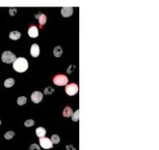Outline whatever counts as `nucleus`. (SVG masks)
Wrapping results in <instances>:
<instances>
[{
  "label": "nucleus",
  "mask_w": 159,
  "mask_h": 150,
  "mask_svg": "<svg viewBox=\"0 0 159 150\" xmlns=\"http://www.w3.org/2000/svg\"><path fill=\"white\" fill-rule=\"evenodd\" d=\"M4 87L6 88H11L13 87V86L15 85V80L13 79V78H9V79H6L5 81H4Z\"/></svg>",
  "instance_id": "nucleus-14"
},
{
  "label": "nucleus",
  "mask_w": 159,
  "mask_h": 150,
  "mask_svg": "<svg viewBox=\"0 0 159 150\" xmlns=\"http://www.w3.org/2000/svg\"><path fill=\"white\" fill-rule=\"evenodd\" d=\"M0 124H1V120H0Z\"/></svg>",
  "instance_id": "nucleus-26"
},
{
  "label": "nucleus",
  "mask_w": 159,
  "mask_h": 150,
  "mask_svg": "<svg viewBox=\"0 0 159 150\" xmlns=\"http://www.w3.org/2000/svg\"><path fill=\"white\" fill-rule=\"evenodd\" d=\"M35 18H37V20H39V22H40V26H44L45 25V23L47 22V17H46L44 14H41V13L35 14Z\"/></svg>",
  "instance_id": "nucleus-10"
},
{
  "label": "nucleus",
  "mask_w": 159,
  "mask_h": 150,
  "mask_svg": "<svg viewBox=\"0 0 159 150\" xmlns=\"http://www.w3.org/2000/svg\"><path fill=\"white\" fill-rule=\"evenodd\" d=\"M14 136H15L14 131H6L5 135H4V138H5L6 140H11Z\"/></svg>",
  "instance_id": "nucleus-19"
},
{
  "label": "nucleus",
  "mask_w": 159,
  "mask_h": 150,
  "mask_svg": "<svg viewBox=\"0 0 159 150\" xmlns=\"http://www.w3.org/2000/svg\"><path fill=\"white\" fill-rule=\"evenodd\" d=\"M53 54H54V56H55V57H60V56H61V55H63V49H61V47H59V46L55 47V48H54Z\"/></svg>",
  "instance_id": "nucleus-15"
},
{
  "label": "nucleus",
  "mask_w": 159,
  "mask_h": 150,
  "mask_svg": "<svg viewBox=\"0 0 159 150\" xmlns=\"http://www.w3.org/2000/svg\"><path fill=\"white\" fill-rule=\"evenodd\" d=\"M16 59H17L16 55L14 53H11V51L3 52V54L1 55V60L4 63H14Z\"/></svg>",
  "instance_id": "nucleus-2"
},
{
  "label": "nucleus",
  "mask_w": 159,
  "mask_h": 150,
  "mask_svg": "<svg viewBox=\"0 0 159 150\" xmlns=\"http://www.w3.org/2000/svg\"><path fill=\"white\" fill-rule=\"evenodd\" d=\"M60 13H61V16L63 17H70L73 15V9L72 7H63L60 9Z\"/></svg>",
  "instance_id": "nucleus-9"
},
{
  "label": "nucleus",
  "mask_w": 159,
  "mask_h": 150,
  "mask_svg": "<svg viewBox=\"0 0 159 150\" xmlns=\"http://www.w3.org/2000/svg\"><path fill=\"white\" fill-rule=\"evenodd\" d=\"M13 67L18 73H24V71L28 69V61L24 57H19V58L15 60Z\"/></svg>",
  "instance_id": "nucleus-1"
},
{
  "label": "nucleus",
  "mask_w": 159,
  "mask_h": 150,
  "mask_svg": "<svg viewBox=\"0 0 159 150\" xmlns=\"http://www.w3.org/2000/svg\"><path fill=\"white\" fill-rule=\"evenodd\" d=\"M26 102H27V98H26L25 96H20L19 98L17 99V104L19 106H23V105H25Z\"/></svg>",
  "instance_id": "nucleus-16"
},
{
  "label": "nucleus",
  "mask_w": 159,
  "mask_h": 150,
  "mask_svg": "<svg viewBox=\"0 0 159 150\" xmlns=\"http://www.w3.org/2000/svg\"><path fill=\"white\" fill-rule=\"evenodd\" d=\"M67 149L68 150H76V148H74V147H72V146H67Z\"/></svg>",
  "instance_id": "nucleus-24"
},
{
  "label": "nucleus",
  "mask_w": 159,
  "mask_h": 150,
  "mask_svg": "<svg viewBox=\"0 0 159 150\" xmlns=\"http://www.w3.org/2000/svg\"><path fill=\"white\" fill-rule=\"evenodd\" d=\"M40 145H41V147L44 148V149H50V148H52V146H53V143H52L50 139L44 137V138H41L40 139Z\"/></svg>",
  "instance_id": "nucleus-5"
},
{
  "label": "nucleus",
  "mask_w": 159,
  "mask_h": 150,
  "mask_svg": "<svg viewBox=\"0 0 159 150\" xmlns=\"http://www.w3.org/2000/svg\"><path fill=\"white\" fill-rule=\"evenodd\" d=\"M21 37V33L19 31H11L9 33V38L13 40H18Z\"/></svg>",
  "instance_id": "nucleus-12"
},
{
  "label": "nucleus",
  "mask_w": 159,
  "mask_h": 150,
  "mask_svg": "<svg viewBox=\"0 0 159 150\" xmlns=\"http://www.w3.org/2000/svg\"><path fill=\"white\" fill-rule=\"evenodd\" d=\"M53 83L57 86H63L68 84V78L63 75H57L53 78Z\"/></svg>",
  "instance_id": "nucleus-3"
},
{
  "label": "nucleus",
  "mask_w": 159,
  "mask_h": 150,
  "mask_svg": "<svg viewBox=\"0 0 159 150\" xmlns=\"http://www.w3.org/2000/svg\"><path fill=\"white\" fill-rule=\"evenodd\" d=\"M77 92H78V85L75 83H72V84L65 86V93L70 96H74Z\"/></svg>",
  "instance_id": "nucleus-4"
},
{
  "label": "nucleus",
  "mask_w": 159,
  "mask_h": 150,
  "mask_svg": "<svg viewBox=\"0 0 159 150\" xmlns=\"http://www.w3.org/2000/svg\"><path fill=\"white\" fill-rule=\"evenodd\" d=\"M35 135H37V137H39V138H44V137L46 136V130L44 128H37V130H35Z\"/></svg>",
  "instance_id": "nucleus-11"
},
{
  "label": "nucleus",
  "mask_w": 159,
  "mask_h": 150,
  "mask_svg": "<svg viewBox=\"0 0 159 150\" xmlns=\"http://www.w3.org/2000/svg\"><path fill=\"white\" fill-rule=\"evenodd\" d=\"M74 67H75L74 65H72V66H71V68H74ZM72 71H73V69H68V73H69V74H70V73H72Z\"/></svg>",
  "instance_id": "nucleus-25"
},
{
  "label": "nucleus",
  "mask_w": 159,
  "mask_h": 150,
  "mask_svg": "<svg viewBox=\"0 0 159 150\" xmlns=\"http://www.w3.org/2000/svg\"><path fill=\"white\" fill-rule=\"evenodd\" d=\"M30 54H31L32 57H37L40 55V47L37 45V44H33L30 48Z\"/></svg>",
  "instance_id": "nucleus-8"
},
{
  "label": "nucleus",
  "mask_w": 159,
  "mask_h": 150,
  "mask_svg": "<svg viewBox=\"0 0 159 150\" xmlns=\"http://www.w3.org/2000/svg\"><path fill=\"white\" fill-rule=\"evenodd\" d=\"M30 150H40V146L37 144H31L30 145V147H29Z\"/></svg>",
  "instance_id": "nucleus-22"
},
{
  "label": "nucleus",
  "mask_w": 159,
  "mask_h": 150,
  "mask_svg": "<svg viewBox=\"0 0 159 150\" xmlns=\"http://www.w3.org/2000/svg\"><path fill=\"white\" fill-rule=\"evenodd\" d=\"M54 92V89L52 87H47L45 88V91H44V93L45 94H51Z\"/></svg>",
  "instance_id": "nucleus-21"
},
{
  "label": "nucleus",
  "mask_w": 159,
  "mask_h": 150,
  "mask_svg": "<svg viewBox=\"0 0 159 150\" xmlns=\"http://www.w3.org/2000/svg\"><path fill=\"white\" fill-rule=\"evenodd\" d=\"M50 140H51V142L53 143V144H58L59 141H60V138H59L58 135H52L51 139Z\"/></svg>",
  "instance_id": "nucleus-17"
},
{
  "label": "nucleus",
  "mask_w": 159,
  "mask_h": 150,
  "mask_svg": "<svg viewBox=\"0 0 159 150\" xmlns=\"http://www.w3.org/2000/svg\"><path fill=\"white\" fill-rule=\"evenodd\" d=\"M43 99V93L40 91H34L33 93L31 94V100L34 104H39L42 102Z\"/></svg>",
  "instance_id": "nucleus-6"
},
{
  "label": "nucleus",
  "mask_w": 159,
  "mask_h": 150,
  "mask_svg": "<svg viewBox=\"0 0 159 150\" xmlns=\"http://www.w3.org/2000/svg\"><path fill=\"white\" fill-rule=\"evenodd\" d=\"M63 115L65 117H72L73 111H72V109L70 107H65V109L63 111Z\"/></svg>",
  "instance_id": "nucleus-13"
},
{
  "label": "nucleus",
  "mask_w": 159,
  "mask_h": 150,
  "mask_svg": "<svg viewBox=\"0 0 159 150\" xmlns=\"http://www.w3.org/2000/svg\"><path fill=\"white\" fill-rule=\"evenodd\" d=\"M72 120H73L74 122L79 120V111H76V112L73 113V115H72Z\"/></svg>",
  "instance_id": "nucleus-18"
},
{
  "label": "nucleus",
  "mask_w": 159,
  "mask_h": 150,
  "mask_svg": "<svg viewBox=\"0 0 159 150\" xmlns=\"http://www.w3.org/2000/svg\"><path fill=\"white\" fill-rule=\"evenodd\" d=\"M28 35L31 38H35L39 36V29L37 26H30L28 28Z\"/></svg>",
  "instance_id": "nucleus-7"
},
{
  "label": "nucleus",
  "mask_w": 159,
  "mask_h": 150,
  "mask_svg": "<svg viewBox=\"0 0 159 150\" xmlns=\"http://www.w3.org/2000/svg\"><path fill=\"white\" fill-rule=\"evenodd\" d=\"M34 124V121L32 120V119H29V120H26L25 123H24V125H25L26 128H30V126H32V125Z\"/></svg>",
  "instance_id": "nucleus-20"
},
{
  "label": "nucleus",
  "mask_w": 159,
  "mask_h": 150,
  "mask_svg": "<svg viewBox=\"0 0 159 150\" xmlns=\"http://www.w3.org/2000/svg\"><path fill=\"white\" fill-rule=\"evenodd\" d=\"M15 14H16V9H9V15H15Z\"/></svg>",
  "instance_id": "nucleus-23"
}]
</instances>
